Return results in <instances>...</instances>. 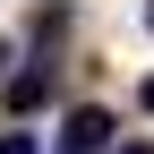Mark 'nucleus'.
I'll use <instances>...</instances> for the list:
<instances>
[{
    "label": "nucleus",
    "mask_w": 154,
    "mask_h": 154,
    "mask_svg": "<svg viewBox=\"0 0 154 154\" xmlns=\"http://www.w3.org/2000/svg\"><path fill=\"white\" fill-rule=\"evenodd\" d=\"M0 154H43V146H34V128H0Z\"/></svg>",
    "instance_id": "obj_2"
},
{
    "label": "nucleus",
    "mask_w": 154,
    "mask_h": 154,
    "mask_svg": "<svg viewBox=\"0 0 154 154\" xmlns=\"http://www.w3.org/2000/svg\"><path fill=\"white\" fill-rule=\"evenodd\" d=\"M0 60H9V34H0Z\"/></svg>",
    "instance_id": "obj_5"
},
{
    "label": "nucleus",
    "mask_w": 154,
    "mask_h": 154,
    "mask_svg": "<svg viewBox=\"0 0 154 154\" xmlns=\"http://www.w3.org/2000/svg\"><path fill=\"white\" fill-rule=\"evenodd\" d=\"M103 146H111V111H94V103H86V111H69L60 154H103Z\"/></svg>",
    "instance_id": "obj_1"
},
{
    "label": "nucleus",
    "mask_w": 154,
    "mask_h": 154,
    "mask_svg": "<svg viewBox=\"0 0 154 154\" xmlns=\"http://www.w3.org/2000/svg\"><path fill=\"white\" fill-rule=\"evenodd\" d=\"M120 154H154V146H120Z\"/></svg>",
    "instance_id": "obj_4"
},
{
    "label": "nucleus",
    "mask_w": 154,
    "mask_h": 154,
    "mask_svg": "<svg viewBox=\"0 0 154 154\" xmlns=\"http://www.w3.org/2000/svg\"><path fill=\"white\" fill-rule=\"evenodd\" d=\"M137 103H146V111H154V77H146V86H137Z\"/></svg>",
    "instance_id": "obj_3"
}]
</instances>
